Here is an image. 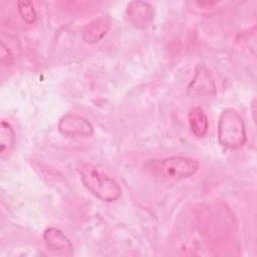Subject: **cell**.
Masks as SVG:
<instances>
[{
    "label": "cell",
    "instance_id": "6da1fadb",
    "mask_svg": "<svg viewBox=\"0 0 257 257\" xmlns=\"http://www.w3.org/2000/svg\"><path fill=\"white\" fill-rule=\"evenodd\" d=\"M79 175L83 186L98 199L112 202L120 197L121 189L119 185L95 166L82 165L79 168Z\"/></svg>",
    "mask_w": 257,
    "mask_h": 257
},
{
    "label": "cell",
    "instance_id": "7a4b0ae2",
    "mask_svg": "<svg viewBox=\"0 0 257 257\" xmlns=\"http://www.w3.org/2000/svg\"><path fill=\"white\" fill-rule=\"evenodd\" d=\"M218 141L221 146L232 150L245 145V124L236 109L227 107L221 112L218 121Z\"/></svg>",
    "mask_w": 257,
    "mask_h": 257
},
{
    "label": "cell",
    "instance_id": "3957f363",
    "mask_svg": "<svg viewBox=\"0 0 257 257\" xmlns=\"http://www.w3.org/2000/svg\"><path fill=\"white\" fill-rule=\"evenodd\" d=\"M199 162L186 156H174L152 163V173L162 179L181 180L194 176L199 170Z\"/></svg>",
    "mask_w": 257,
    "mask_h": 257
},
{
    "label": "cell",
    "instance_id": "277c9868",
    "mask_svg": "<svg viewBox=\"0 0 257 257\" xmlns=\"http://www.w3.org/2000/svg\"><path fill=\"white\" fill-rule=\"evenodd\" d=\"M216 92V86L209 68L200 63L196 67L195 75L187 87V93L193 97L210 96Z\"/></svg>",
    "mask_w": 257,
    "mask_h": 257
},
{
    "label": "cell",
    "instance_id": "5b68a950",
    "mask_svg": "<svg viewBox=\"0 0 257 257\" xmlns=\"http://www.w3.org/2000/svg\"><path fill=\"white\" fill-rule=\"evenodd\" d=\"M126 16L138 29H146L154 20V9L145 1H131L126 6Z\"/></svg>",
    "mask_w": 257,
    "mask_h": 257
},
{
    "label": "cell",
    "instance_id": "8992f818",
    "mask_svg": "<svg viewBox=\"0 0 257 257\" xmlns=\"http://www.w3.org/2000/svg\"><path fill=\"white\" fill-rule=\"evenodd\" d=\"M58 130L65 137H89L93 133L90 122L76 114L62 116L58 123Z\"/></svg>",
    "mask_w": 257,
    "mask_h": 257
},
{
    "label": "cell",
    "instance_id": "52a82bcc",
    "mask_svg": "<svg viewBox=\"0 0 257 257\" xmlns=\"http://www.w3.org/2000/svg\"><path fill=\"white\" fill-rule=\"evenodd\" d=\"M111 18L102 15L90 21L82 30V40L85 43L93 44L101 40L111 27Z\"/></svg>",
    "mask_w": 257,
    "mask_h": 257
},
{
    "label": "cell",
    "instance_id": "ba28073f",
    "mask_svg": "<svg viewBox=\"0 0 257 257\" xmlns=\"http://www.w3.org/2000/svg\"><path fill=\"white\" fill-rule=\"evenodd\" d=\"M44 241L47 247L60 255H70L72 253V245L68 238L54 227L47 228L43 233Z\"/></svg>",
    "mask_w": 257,
    "mask_h": 257
},
{
    "label": "cell",
    "instance_id": "9c48e42d",
    "mask_svg": "<svg viewBox=\"0 0 257 257\" xmlns=\"http://www.w3.org/2000/svg\"><path fill=\"white\" fill-rule=\"evenodd\" d=\"M188 120L191 131L196 137L202 138L207 134L209 127L208 117L201 106H194L189 110Z\"/></svg>",
    "mask_w": 257,
    "mask_h": 257
},
{
    "label": "cell",
    "instance_id": "30bf717a",
    "mask_svg": "<svg viewBox=\"0 0 257 257\" xmlns=\"http://www.w3.org/2000/svg\"><path fill=\"white\" fill-rule=\"evenodd\" d=\"M15 145V133L12 126L6 122L1 121L0 127V153L2 157L8 155Z\"/></svg>",
    "mask_w": 257,
    "mask_h": 257
},
{
    "label": "cell",
    "instance_id": "8fae6325",
    "mask_svg": "<svg viewBox=\"0 0 257 257\" xmlns=\"http://www.w3.org/2000/svg\"><path fill=\"white\" fill-rule=\"evenodd\" d=\"M17 8L19 11V14L21 16V18L31 24L35 21L36 19V12L34 9V6L32 4V2L30 1H18L17 2Z\"/></svg>",
    "mask_w": 257,
    "mask_h": 257
},
{
    "label": "cell",
    "instance_id": "7c38bea8",
    "mask_svg": "<svg viewBox=\"0 0 257 257\" xmlns=\"http://www.w3.org/2000/svg\"><path fill=\"white\" fill-rule=\"evenodd\" d=\"M0 60H1V63L5 66H10L13 63V55L9 50V48L3 43V41L1 42V48H0Z\"/></svg>",
    "mask_w": 257,
    "mask_h": 257
}]
</instances>
